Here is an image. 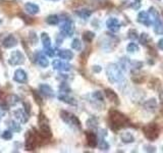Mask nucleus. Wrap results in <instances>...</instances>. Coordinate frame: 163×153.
Listing matches in <instances>:
<instances>
[{"mask_svg":"<svg viewBox=\"0 0 163 153\" xmlns=\"http://www.w3.org/2000/svg\"><path fill=\"white\" fill-rule=\"evenodd\" d=\"M8 127H9L10 131L11 132H21V125H19V123H16V121H9V125H8Z\"/></svg>","mask_w":163,"mask_h":153,"instance_id":"obj_27","label":"nucleus"},{"mask_svg":"<svg viewBox=\"0 0 163 153\" xmlns=\"http://www.w3.org/2000/svg\"><path fill=\"white\" fill-rule=\"evenodd\" d=\"M146 148H148V149H146L147 152H155V147H151V146H145Z\"/></svg>","mask_w":163,"mask_h":153,"instance_id":"obj_45","label":"nucleus"},{"mask_svg":"<svg viewBox=\"0 0 163 153\" xmlns=\"http://www.w3.org/2000/svg\"><path fill=\"white\" fill-rule=\"evenodd\" d=\"M76 14H78L80 17H82V19H86L92 14V11L91 10H89V9H80V10L76 11Z\"/></svg>","mask_w":163,"mask_h":153,"instance_id":"obj_30","label":"nucleus"},{"mask_svg":"<svg viewBox=\"0 0 163 153\" xmlns=\"http://www.w3.org/2000/svg\"><path fill=\"white\" fill-rule=\"evenodd\" d=\"M33 94H34V97H35V98H36L37 103L40 104V105H41V103H42V101H41V100H42V98H41V97L38 95V92H37V91H33Z\"/></svg>","mask_w":163,"mask_h":153,"instance_id":"obj_43","label":"nucleus"},{"mask_svg":"<svg viewBox=\"0 0 163 153\" xmlns=\"http://www.w3.org/2000/svg\"><path fill=\"white\" fill-rule=\"evenodd\" d=\"M158 47L163 51V38L160 39L159 41H158Z\"/></svg>","mask_w":163,"mask_h":153,"instance_id":"obj_47","label":"nucleus"},{"mask_svg":"<svg viewBox=\"0 0 163 153\" xmlns=\"http://www.w3.org/2000/svg\"><path fill=\"white\" fill-rule=\"evenodd\" d=\"M99 148H100V150H104V151H106V150L109 149V145L106 143V141L101 140L100 144H99Z\"/></svg>","mask_w":163,"mask_h":153,"instance_id":"obj_37","label":"nucleus"},{"mask_svg":"<svg viewBox=\"0 0 163 153\" xmlns=\"http://www.w3.org/2000/svg\"><path fill=\"white\" fill-rule=\"evenodd\" d=\"M60 116L67 125L71 126V127H74L76 129H81V121L76 115L71 114L70 112H67V111H61L60 112Z\"/></svg>","mask_w":163,"mask_h":153,"instance_id":"obj_4","label":"nucleus"},{"mask_svg":"<svg viewBox=\"0 0 163 153\" xmlns=\"http://www.w3.org/2000/svg\"><path fill=\"white\" fill-rule=\"evenodd\" d=\"M136 1H138V2H140V1H142V0H136Z\"/></svg>","mask_w":163,"mask_h":153,"instance_id":"obj_50","label":"nucleus"},{"mask_svg":"<svg viewBox=\"0 0 163 153\" xmlns=\"http://www.w3.org/2000/svg\"><path fill=\"white\" fill-rule=\"evenodd\" d=\"M19 15H21V17H23V19H24V21H25V22H27L28 24H31V23H32V22H33V19H31V17H26L25 14H21H21H19Z\"/></svg>","mask_w":163,"mask_h":153,"instance_id":"obj_44","label":"nucleus"},{"mask_svg":"<svg viewBox=\"0 0 163 153\" xmlns=\"http://www.w3.org/2000/svg\"><path fill=\"white\" fill-rule=\"evenodd\" d=\"M106 26L111 32H117L120 28L119 22H118V19H115V17H110V19H107Z\"/></svg>","mask_w":163,"mask_h":153,"instance_id":"obj_11","label":"nucleus"},{"mask_svg":"<svg viewBox=\"0 0 163 153\" xmlns=\"http://www.w3.org/2000/svg\"><path fill=\"white\" fill-rule=\"evenodd\" d=\"M143 132L147 139L154 141L159 136V128L156 124H148L143 128Z\"/></svg>","mask_w":163,"mask_h":153,"instance_id":"obj_3","label":"nucleus"},{"mask_svg":"<svg viewBox=\"0 0 163 153\" xmlns=\"http://www.w3.org/2000/svg\"><path fill=\"white\" fill-rule=\"evenodd\" d=\"M17 44V40L15 39V37L14 35H8L5 39L2 42V45L4 48H12L14 46H16Z\"/></svg>","mask_w":163,"mask_h":153,"instance_id":"obj_13","label":"nucleus"},{"mask_svg":"<svg viewBox=\"0 0 163 153\" xmlns=\"http://www.w3.org/2000/svg\"><path fill=\"white\" fill-rule=\"evenodd\" d=\"M148 39H149V36L146 34V33H143L140 37V43L143 44V45H147L148 44Z\"/></svg>","mask_w":163,"mask_h":153,"instance_id":"obj_35","label":"nucleus"},{"mask_svg":"<svg viewBox=\"0 0 163 153\" xmlns=\"http://www.w3.org/2000/svg\"><path fill=\"white\" fill-rule=\"evenodd\" d=\"M105 95H106V97L109 99L110 101H112L114 104H119V100H118V97L117 95H116V93L114 92V91L110 90V89H106L105 90Z\"/></svg>","mask_w":163,"mask_h":153,"instance_id":"obj_19","label":"nucleus"},{"mask_svg":"<svg viewBox=\"0 0 163 153\" xmlns=\"http://www.w3.org/2000/svg\"><path fill=\"white\" fill-rule=\"evenodd\" d=\"M39 89H40V93L41 94H43L44 96L54 97L53 89H52L49 85H47V84H42V85H40V87H39Z\"/></svg>","mask_w":163,"mask_h":153,"instance_id":"obj_14","label":"nucleus"},{"mask_svg":"<svg viewBox=\"0 0 163 153\" xmlns=\"http://www.w3.org/2000/svg\"><path fill=\"white\" fill-rule=\"evenodd\" d=\"M159 97H160V100H161V103L163 104V91H162V92H161V93H160Z\"/></svg>","mask_w":163,"mask_h":153,"instance_id":"obj_48","label":"nucleus"},{"mask_svg":"<svg viewBox=\"0 0 163 153\" xmlns=\"http://www.w3.org/2000/svg\"><path fill=\"white\" fill-rule=\"evenodd\" d=\"M45 53H46V54H47L49 57H53L54 55H55V50H54L52 47L46 48V49H45Z\"/></svg>","mask_w":163,"mask_h":153,"instance_id":"obj_41","label":"nucleus"},{"mask_svg":"<svg viewBox=\"0 0 163 153\" xmlns=\"http://www.w3.org/2000/svg\"><path fill=\"white\" fill-rule=\"evenodd\" d=\"M59 89H60L61 93H66V94H67V93L70 91L69 87H68L67 84H65V83L61 84V85H60V88H59Z\"/></svg>","mask_w":163,"mask_h":153,"instance_id":"obj_38","label":"nucleus"},{"mask_svg":"<svg viewBox=\"0 0 163 153\" xmlns=\"http://www.w3.org/2000/svg\"><path fill=\"white\" fill-rule=\"evenodd\" d=\"M14 80L16 83H21V84H24L27 82L28 80V77H27V74H26L25 70H16L14 73Z\"/></svg>","mask_w":163,"mask_h":153,"instance_id":"obj_12","label":"nucleus"},{"mask_svg":"<svg viewBox=\"0 0 163 153\" xmlns=\"http://www.w3.org/2000/svg\"><path fill=\"white\" fill-rule=\"evenodd\" d=\"M39 126H40V133L41 136L44 137L46 139L51 138L52 134H51V130H50V127L48 125V121L46 119L45 115L44 114H40V117H39Z\"/></svg>","mask_w":163,"mask_h":153,"instance_id":"obj_5","label":"nucleus"},{"mask_svg":"<svg viewBox=\"0 0 163 153\" xmlns=\"http://www.w3.org/2000/svg\"><path fill=\"white\" fill-rule=\"evenodd\" d=\"M10 65H21L25 62V56L24 54L19 50H14L11 52V55H10V58L8 60Z\"/></svg>","mask_w":163,"mask_h":153,"instance_id":"obj_8","label":"nucleus"},{"mask_svg":"<svg viewBox=\"0 0 163 153\" xmlns=\"http://www.w3.org/2000/svg\"><path fill=\"white\" fill-rule=\"evenodd\" d=\"M14 116L19 123L21 124H26L28 121V113L25 112L24 110L21 109H17L14 111Z\"/></svg>","mask_w":163,"mask_h":153,"instance_id":"obj_17","label":"nucleus"},{"mask_svg":"<svg viewBox=\"0 0 163 153\" xmlns=\"http://www.w3.org/2000/svg\"><path fill=\"white\" fill-rule=\"evenodd\" d=\"M52 66H53L54 70H64V72H67V70H70L71 68V65L68 64L66 62H63V61L59 60V59H55L52 62Z\"/></svg>","mask_w":163,"mask_h":153,"instance_id":"obj_10","label":"nucleus"},{"mask_svg":"<svg viewBox=\"0 0 163 153\" xmlns=\"http://www.w3.org/2000/svg\"><path fill=\"white\" fill-rule=\"evenodd\" d=\"M144 106L149 111H154L155 108L157 107V102H156L155 99H149L144 103Z\"/></svg>","mask_w":163,"mask_h":153,"instance_id":"obj_24","label":"nucleus"},{"mask_svg":"<svg viewBox=\"0 0 163 153\" xmlns=\"http://www.w3.org/2000/svg\"><path fill=\"white\" fill-rule=\"evenodd\" d=\"M87 126L90 129H95L98 126V119L96 117H91L87 121Z\"/></svg>","mask_w":163,"mask_h":153,"instance_id":"obj_31","label":"nucleus"},{"mask_svg":"<svg viewBox=\"0 0 163 153\" xmlns=\"http://www.w3.org/2000/svg\"><path fill=\"white\" fill-rule=\"evenodd\" d=\"M58 56L60 57L61 59H65V60H70L74 57V53L72 51L68 50V49H61L58 51Z\"/></svg>","mask_w":163,"mask_h":153,"instance_id":"obj_18","label":"nucleus"},{"mask_svg":"<svg viewBox=\"0 0 163 153\" xmlns=\"http://www.w3.org/2000/svg\"><path fill=\"white\" fill-rule=\"evenodd\" d=\"M71 47L72 49L76 50V51H80L82 49V43L79 39H74L72 40V43H71Z\"/></svg>","mask_w":163,"mask_h":153,"instance_id":"obj_32","label":"nucleus"},{"mask_svg":"<svg viewBox=\"0 0 163 153\" xmlns=\"http://www.w3.org/2000/svg\"><path fill=\"white\" fill-rule=\"evenodd\" d=\"M127 49L129 52H137V51H139V46L137 45L136 43H129V45H127Z\"/></svg>","mask_w":163,"mask_h":153,"instance_id":"obj_33","label":"nucleus"},{"mask_svg":"<svg viewBox=\"0 0 163 153\" xmlns=\"http://www.w3.org/2000/svg\"><path fill=\"white\" fill-rule=\"evenodd\" d=\"M93 97L96 99V100L103 101V95H102V93L99 92V91H96V92L93 93Z\"/></svg>","mask_w":163,"mask_h":153,"instance_id":"obj_39","label":"nucleus"},{"mask_svg":"<svg viewBox=\"0 0 163 153\" xmlns=\"http://www.w3.org/2000/svg\"><path fill=\"white\" fill-rule=\"evenodd\" d=\"M162 151H163V147H162Z\"/></svg>","mask_w":163,"mask_h":153,"instance_id":"obj_53","label":"nucleus"},{"mask_svg":"<svg viewBox=\"0 0 163 153\" xmlns=\"http://www.w3.org/2000/svg\"><path fill=\"white\" fill-rule=\"evenodd\" d=\"M86 137H87V143L90 147L94 148L97 146L98 142H97V136L95 133L93 132H86Z\"/></svg>","mask_w":163,"mask_h":153,"instance_id":"obj_16","label":"nucleus"},{"mask_svg":"<svg viewBox=\"0 0 163 153\" xmlns=\"http://www.w3.org/2000/svg\"><path fill=\"white\" fill-rule=\"evenodd\" d=\"M120 139H122L123 143H133L134 140H135L134 136L129 132H124L120 134Z\"/></svg>","mask_w":163,"mask_h":153,"instance_id":"obj_25","label":"nucleus"},{"mask_svg":"<svg viewBox=\"0 0 163 153\" xmlns=\"http://www.w3.org/2000/svg\"><path fill=\"white\" fill-rule=\"evenodd\" d=\"M19 101V98L16 96V95H10V96L7 97V100H6V103L9 106H14L15 104H17V102Z\"/></svg>","mask_w":163,"mask_h":153,"instance_id":"obj_29","label":"nucleus"},{"mask_svg":"<svg viewBox=\"0 0 163 153\" xmlns=\"http://www.w3.org/2000/svg\"><path fill=\"white\" fill-rule=\"evenodd\" d=\"M133 81L136 82V83H138V84H140V83H142V82L144 81V77L141 76V75H137L136 77L133 78Z\"/></svg>","mask_w":163,"mask_h":153,"instance_id":"obj_42","label":"nucleus"},{"mask_svg":"<svg viewBox=\"0 0 163 153\" xmlns=\"http://www.w3.org/2000/svg\"><path fill=\"white\" fill-rule=\"evenodd\" d=\"M1 115H2V112H1V108H0V119H1Z\"/></svg>","mask_w":163,"mask_h":153,"instance_id":"obj_49","label":"nucleus"},{"mask_svg":"<svg viewBox=\"0 0 163 153\" xmlns=\"http://www.w3.org/2000/svg\"><path fill=\"white\" fill-rule=\"evenodd\" d=\"M138 22L141 24H144L145 26L149 27L151 26V19L148 14V12L146 11H141L138 15Z\"/></svg>","mask_w":163,"mask_h":153,"instance_id":"obj_15","label":"nucleus"},{"mask_svg":"<svg viewBox=\"0 0 163 153\" xmlns=\"http://www.w3.org/2000/svg\"><path fill=\"white\" fill-rule=\"evenodd\" d=\"M161 112H162V114H163V108H162V109H161Z\"/></svg>","mask_w":163,"mask_h":153,"instance_id":"obj_51","label":"nucleus"},{"mask_svg":"<svg viewBox=\"0 0 163 153\" xmlns=\"http://www.w3.org/2000/svg\"><path fill=\"white\" fill-rule=\"evenodd\" d=\"M150 13L152 14V19H153V24H154V32L157 35L163 34V27L162 23L160 22L159 19V13L154 7L150 8Z\"/></svg>","mask_w":163,"mask_h":153,"instance_id":"obj_6","label":"nucleus"},{"mask_svg":"<svg viewBox=\"0 0 163 153\" xmlns=\"http://www.w3.org/2000/svg\"><path fill=\"white\" fill-rule=\"evenodd\" d=\"M36 61H37V63H38L39 65H40L41 68H47V66L49 65V61H48L47 57H46L44 54H42V53H38Z\"/></svg>","mask_w":163,"mask_h":153,"instance_id":"obj_20","label":"nucleus"},{"mask_svg":"<svg viewBox=\"0 0 163 153\" xmlns=\"http://www.w3.org/2000/svg\"><path fill=\"white\" fill-rule=\"evenodd\" d=\"M95 38V34H94L93 32H90V31H87V32H85L83 34V39L85 42H88V43H90V42L93 41V39Z\"/></svg>","mask_w":163,"mask_h":153,"instance_id":"obj_28","label":"nucleus"},{"mask_svg":"<svg viewBox=\"0 0 163 153\" xmlns=\"http://www.w3.org/2000/svg\"><path fill=\"white\" fill-rule=\"evenodd\" d=\"M41 40H42V44H43V47L45 48H49L51 47V39H50L49 35L47 33H42L41 34Z\"/></svg>","mask_w":163,"mask_h":153,"instance_id":"obj_23","label":"nucleus"},{"mask_svg":"<svg viewBox=\"0 0 163 153\" xmlns=\"http://www.w3.org/2000/svg\"><path fill=\"white\" fill-rule=\"evenodd\" d=\"M107 77L111 83H117L122 80V74L116 64H109L106 70Z\"/></svg>","mask_w":163,"mask_h":153,"instance_id":"obj_2","label":"nucleus"},{"mask_svg":"<svg viewBox=\"0 0 163 153\" xmlns=\"http://www.w3.org/2000/svg\"><path fill=\"white\" fill-rule=\"evenodd\" d=\"M1 23H2V21H1V19H0V25H1Z\"/></svg>","mask_w":163,"mask_h":153,"instance_id":"obj_52","label":"nucleus"},{"mask_svg":"<svg viewBox=\"0 0 163 153\" xmlns=\"http://www.w3.org/2000/svg\"><path fill=\"white\" fill-rule=\"evenodd\" d=\"M30 41L32 42L33 44H36L37 42H38V38H37L36 33H34V32L30 33Z\"/></svg>","mask_w":163,"mask_h":153,"instance_id":"obj_40","label":"nucleus"},{"mask_svg":"<svg viewBox=\"0 0 163 153\" xmlns=\"http://www.w3.org/2000/svg\"><path fill=\"white\" fill-rule=\"evenodd\" d=\"M127 37H129L131 40H136V39L139 38L138 33H137V31L134 30V29H132V30L129 31V33H127Z\"/></svg>","mask_w":163,"mask_h":153,"instance_id":"obj_34","label":"nucleus"},{"mask_svg":"<svg viewBox=\"0 0 163 153\" xmlns=\"http://www.w3.org/2000/svg\"><path fill=\"white\" fill-rule=\"evenodd\" d=\"M1 137L4 139V140H10V139L12 138V133L11 131H4L3 133H2Z\"/></svg>","mask_w":163,"mask_h":153,"instance_id":"obj_36","label":"nucleus"},{"mask_svg":"<svg viewBox=\"0 0 163 153\" xmlns=\"http://www.w3.org/2000/svg\"><path fill=\"white\" fill-rule=\"evenodd\" d=\"M25 8H26V10H27V12L30 13V14H37V13L39 12V10H40V8H39V6L37 5V4L31 3V2L26 4Z\"/></svg>","mask_w":163,"mask_h":153,"instance_id":"obj_21","label":"nucleus"},{"mask_svg":"<svg viewBox=\"0 0 163 153\" xmlns=\"http://www.w3.org/2000/svg\"><path fill=\"white\" fill-rule=\"evenodd\" d=\"M101 70H102V68H101L99 65H95V66H93V70H94V72H95V73H100V72H101Z\"/></svg>","mask_w":163,"mask_h":153,"instance_id":"obj_46","label":"nucleus"},{"mask_svg":"<svg viewBox=\"0 0 163 153\" xmlns=\"http://www.w3.org/2000/svg\"><path fill=\"white\" fill-rule=\"evenodd\" d=\"M46 22H47L49 25H52V26H55L59 23V17L56 14H52V15H49V17L46 19Z\"/></svg>","mask_w":163,"mask_h":153,"instance_id":"obj_26","label":"nucleus"},{"mask_svg":"<svg viewBox=\"0 0 163 153\" xmlns=\"http://www.w3.org/2000/svg\"><path fill=\"white\" fill-rule=\"evenodd\" d=\"M109 119H110V127L113 131H117L119 129L127 125L129 119L125 115L117 110H110L109 111Z\"/></svg>","mask_w":163,"mask_h":153,"instance_id":"obj_1","label":"nucleus"},{"mask_svg":"<svg viewBox=\"0 0 163 153\" xmlns=\"http://www.w3.org/2000/svg\"><path fill=\"white\" fill-rule=\"evenodd\" d=\"M60 32H61V34L64 35V36H67V37L72 36V34H74V27L70 19H65V21L63 22L62 25L60 26Z\"/></svg>","mask_w":163,"mask_h":153,"instance_id":"obj_9","label":"nucleus"},{"mask_svg":"<svg viewBox=\"0 0 163 153\" xmlns=\"http://www.w3.org/2000/svg\"><path fill=\"white\" fill-rule=\"evenodd\" d=\"M37 144H38V137L31 131L28 132V135L26 137V150L33 151L37 147Z\"/></svg>","mask_w":163,"mask_h":153,"instance_id":"obj_7","label":"nucleus"},{"mask_svg":"<svg viewBox=\"0 0 163 153\" xmlns=\"http://www.w3.org/2000/svg\"><path fill=\"white\" fill-rule=\"evenodd\" d=\"M58 99L63 102H65V103L67 104H70V105H76V101L74 100L72 97H69L66 93H61L60 95L58 96Z\"/></svg>","mask_w":163,"mask_h":153,"instance_id":"obj_22","label":"nucleus"}]
</instances>
